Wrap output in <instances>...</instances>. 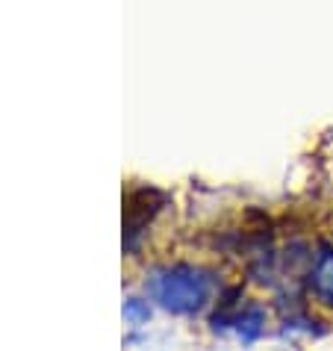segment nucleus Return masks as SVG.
I'll use <instances>...</instances> for the list:
<instances>
[{"mask_svg": "<svg viewBox=\"0 0 333 351\" xmlns=\"http://www.w3.org/2000/svg\"><path fill=\"white\" fill-rule=\"evenodd\" d=\"M310 287L321 304L333 307V248L330 245H321L316 266H312V275H310Z\"/></svg>", "mask_w": 333, "mask_h": 351, "instance_id": "1", "label": "nucleus"}]
</instances>
